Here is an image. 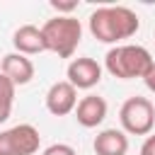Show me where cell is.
I'll return each mask as SVG.
<instances>
[{
	"label": "cell",
	"mask_w": 155,
	"mask_h": 155,
	"mask_svg": "<svg viewBox=\"0 0 155 155\" xmlns=\"http://www.w3.org/2000/svg\"><path fill=\"white\" fill-rule=\"evenodd\" d=\"M140 27V19L133 10L124 5L97 7L90 15V31L102 44H116L121 39H131Z\"/></svg>",
	"instance_id": "6da1fadb"
},
{
	"label": "cell",
	"mask_w": 155,
	"mask_h": 155,
	"mask_svg": "<svg viewBox=\"0 0 155 155\" xmlns=\"http://www.w3.org/2000/svg\"><path fill=\"white\" fill-rule=\"evenodd\" d=\"M153 56L148 48L136 46V44H124L114 46L104 56V68L109 75L119 80H133V78H145V73L153 68Z\"/></svg>",
	"instance_id": "7a4b0ae2"
},
{
	"label": "cell",
	"mask_w": 155,
	"mask_h": 155,
	"mask_svg": "<svg viewBox=\"0 0 155 155\" xmlns=\"http://www.w3.org/2000/svg\"><path fill=\"white\" fill-rule=\"evenodd\" d=\"M41 34L46 41V51L58 53V58H70L82 39V24L70 15H58L41 27Z\"/></svg>",
	"instance_id": "3957f363"
},
{
	"label": "cell",
	"mask_w": 155,
	"mask_h": 155,
	"mask_svg": "<svg viewBox=\"0 0 155 155\" xmlns=\"http://www.w3.org/2000/svg\"><path fill=\"white\" fill-rule=\"evenodd\" d=\"M119 119H121V126L126 133H133V136H148L155 126V107L148 97H128L124 104H121V111H119Z\"/></svg>",
	"instance_id": "277c9868"
},
{
	"label": "cell",
	"mask_w": 155,
	"mask_h": 155,
	"mask_svg": "<svg viewBox=\"0 0 155 155\" xmlns=\"http://www.w3.org/2000/svg\"><path fill=\"white\" fill-rule=\"evenodd\" d=\"M41 136L31 124H17L0 133V155H34Z\"/></svg>",
	"instance_id": "5b68a950"
},
{
	"label": "cell",
	"mask_w": 155,
	"mask_h": 155,
	"mask_svg": "<svg viewBox=\"0 0 155 155\" xmlns=\"http://www.w3.org/2000/svg\"><path fill=\"white\" fill-rule=\"evenodd\" d=\"M78 107V90L68 80H58L46 92V109L53 116H65Z\"/></svg>",
	"instance_id": "8992f818"
},
{
	"label": "cell",
	"mask_w": 155,
	"mask_h": 155,
	"mask_svg": "<svg viewBox=\"0 0 155 155\" xmlns=\"http://www.w3.org/2000/svg\"><path fill=\"white\" fill-rule=\"evenodd\" d=\"M102 80V65L94 58H73L68 65V82L75 90H90Z\"/></svg>",
	"instance_id": "52a82bcc"
},
{
	"label": "cell",
	"mask_w": 155,
	"mask_h": 155,
	"mask_svg": "<svg viewBox=\"0 0 155 155\" xmlns=\"http://www.w3.org/2000/svg\"><path fill=\"white\" fill-rule=\"evenodd\" d=\"M75 119L85 128H94L107 119V102L99 94H87L75 107Z\"/></svg>",
	"instance_id": "ba28073f"
},
{
	"label": "cell",
	"mask_w": 155,
	"mask_h": 155,
	"mask_svg": "<svg viewBox=\"0 0 155 155\" xmlns=\"http://www.w3.org/2000/svg\"><path fill=\"white\" fill-rule=\"evenodd\" d=\"M0 73L5 75V78H10L15 85H27V82H31V78H34V63L27 58V56H22V53H7L5 58H2V63H0Z\"/></svg>",
	"instance_id": "9c48e42d"
},
{
	"label": "cell",
	"mask_w": 155,
	"mask_h": 155,
	"mask_svg": "<svg viewBox=\"0 0 155 155\" xmlns=\"http://www.w3.org/2000/svg\"><path fill=\"white\" fill-rule=\"evenodd\" d=\"M12 44H15L17 53H22V56H34V53L46 51L44 34H41V29L34 27V24H22V27L12 34Z\"/></svg>",
	"instance_id": "30bf717a"
},
{
	"label": "cell",
	"mask_w": 155,
	"mask_h": 155,
	"mask_svg": "<svg viewBox=\"0 0 155 155\" xmlns=\"http://www.w3.org/2000/svg\"><path fill=\"white\" fill-rule=\"evenodd\" d=\"M97 155H126L128 153V136L119 128H104L94 138Z\"/></svg>",
	"instance_id": "8fae6325"
},
{
	"label": "cell",
	"mask_w": 155,
	"mask_h": 155,
	"mask_svg": "<svg viewBox=\"0 0 155 155\" xmlns=\"http://www.w3.org/2000/svg\"><path fill=\"white\" fill-rule=\"evenodd\" d=\"M15 90H17V85L0 73V124H5V121L10 119V114H12Z\"/></svg>",
	"instance_id": "7c38bea8"
},
{
	"label": "cell",
	"mask_w": 155,
	"mask_h": 155,
	"mask_svg": "<svg viewBox=\"0 0 155 155\" xmlns=\"http://www.w3.org/2000/svg\"><path fill=\"white\" fill-rule=\"evenodd\" d=\"M41 155H78V153H75V148L68 145V143H53V145H48Z\"/></svg>",
	"instance_id": "4fadbf2b"
},
{
	"label": "cell",
	"mask_w": 155,
	"mask_h": 155,
	"mask_svg": "<svg viewBox=\"0 0 155 155\" xmlns=\"http://www.w3.org/2000/svg\"><path fill=\"white\" fill-rule=\"evenodd\" d=\"M140 155H155V136H148L140 145Z\"/></svg>",
	"instance_id": "5bb4252c"
},
{
	"label": "cell",
	"mask_w": 155,
	"mask_h": 155,
	"mask_svg": "<svg viewBox=\"0 0 155 155\" xmlns=\"http://www.w3.org/2000/svg\"><path fill=\"white\" fill-rule=\"evenodd\" d=\"M51 7L58 10V12H70L78 7V2H58V0H51Z\"/></svg>",
	"instance_id": "9a60e30c"
},
{
	"label": "cell",
	"mask_w": 155,
	"mask_h": 155,
	"mask_svg": "<svg viewBox=\"0 0 155 155\" xmlns=\"http://www.w3.org/2000/svg\"><path fill=\"white\" fill-rule=\"evenodd\" d=\"M143 82H145V87L150 90V92H155V63H153V68L145 73V78H143Z\"/></svg>",
	"instance_id": "2e32d148"
}]
</instances>
